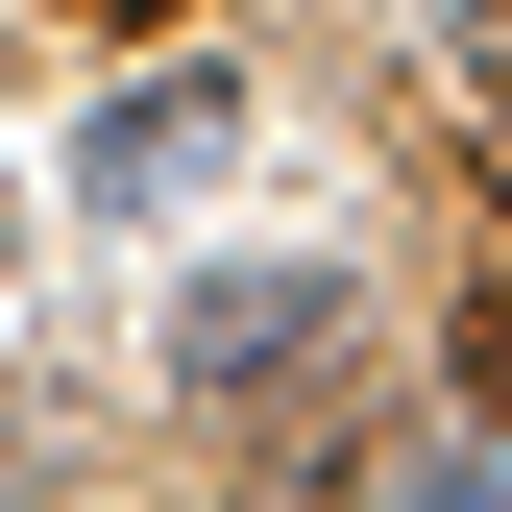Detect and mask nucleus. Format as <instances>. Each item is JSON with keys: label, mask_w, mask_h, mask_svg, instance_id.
<instances>
[{"label": "nucleus", "mask_w": 512, "mask_h": 512, "mask_svg": "<svg viewBox=\"0 0 512 512\" xmlns=\"http://www.w3.org/2000/svg\"><path fill=\"white\" fill-rule=\"evenodd\" d=\"M220 147H244V98H220V74H147V98H98V196H196Z\"/></svg>", "instance_id": "f03ea898"}, {"label": "nucleus", "mask_w": 512, "mask_h": 512, "mask_svg": "<svg viewBox=\"0 0 512 512\" xmlns=\"http://www.w3.org/2000/svg\"><path fill=\"white\" fill-rule=\"evenodd\" d=\"M317 342H342V293H317V269H220L196 317H171V391H220V415H244V391H293Z\"/></svg>", "instance_id": "f257e3e1"}, {"label": "nucleus", "mask_w": 512, "mask_h": 512, "mask_svg": "<svg viewBox=\"0 0 512 512\" xmlns=\"http://www.w3.org/2000/svg\"><path fill=\"white\" fill-rule=\"evenodd\" d=\"M464 415H488V439H512V269H488V293H464Z\"/></svg>", "instance_id": "7ed1b4c3"}, {"label": "nucleus", "mask_w": 512, "mask_h": 512, "mask_svg": "<svg viewBox=\"0 0 512 512\" xmlns=\"http://www.w3.org/2000/svg\"><path fill=\"white\" fill-rule=\"evenodd\" d=\"M98 25H171V0H98Z\"/></svg>", "instance_id": "20e7f679"}]
</instances>
